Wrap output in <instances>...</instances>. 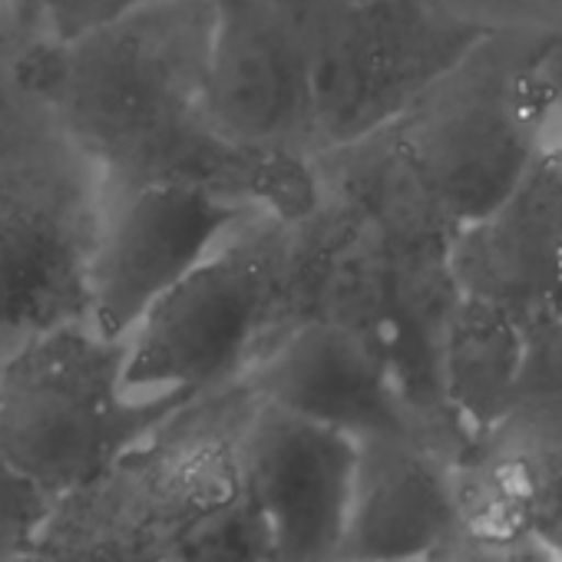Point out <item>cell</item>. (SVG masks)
Listing matches in <instances>:
<instances>
[{
    "mask_svg": "<svg viewBox=\"0 0 562 562\" xmlns=\"http://www.w3.org/2000/svg\"><path fill=\"white\" fill-rule=\"evenodd\" d=\"M212 0L143 4L54 44H27L21 100L97 172L100 189L186 182L299 218L322 199L305 159L228 143L205 113Z\"/></svg>",
    "mask_w": 562,
    "mask_h": 562,
    "instance_id": "1",
    "label": "cell"
},
{
    "mask_svg": "<svg viewBox=\"0 0 562 562\" xmlns=\"http://www.w3.org/2000/svg\"><path fill=\"white\" fill-rule=\"evenodd\" d=\"M516 397H552L562 401V315L526 331L522 364L516 378Z\"/></svg>",
    "mask_w": 562,
    "mask_h": 562,
    "instance_id": "19",
    "label": "cell"
},
{
    "mask_svg": "<svg viewBox=\"0 0 562 562\" xmlns=\"http://www.w3.org/2000/svg\"><path fill=\"white\" fill-rule=\"evenodd\" d=\"M457 292L526 331L562 315V146H542L516 186L447 248Z\"/></svg>",
    "mask_w": 562,
    "mask_h": 562,
    "instance_id": "12",
    "label": "cell"
},
{
    "mask_svg": "<svg viewBox=\"0 0 562 562\" xmlns=\"http://www.w3.org/2000/svg\"><path fill=\"white\" fill-rule=\"evenodd\" d=\"M539 27L490 34L394 123L315 162L328 192L411 245L450 238L526 172L552 113L539 77Z\"/></svg>",
    "mask_w": 562,
    "mask_h": 562,
    "instance_id": "2",
    "label": "cell"
},
{
    "mask_svg": "<svg viewBox=\"0 0 562 562\" xmlns=\"http://www.w3.org/2000/svg\"><path fill=\"white\" fill-rule=\"evenodd\" d=\"M490 27L443 0H308L312 162L394 123Z\"/></svg>",
    "mask_w": 562,
    "mask_h": 562,
    "instance_id": "5",
    "label": "cell"
},
{
    "mask_svg": "<svg viewBox=\"0 0 562 562\" xmlns=\"http://www.w3.org/2000/svg\"><path fill=\"white\" fill-rule=\"evenodd\" d=\"M255 394L241 384L192 397L103 480L57 503L50 526L130 542H176L241 499V430Z\"/></svg>",
    "mask_w": 562,
    "mask_h": 562,
    "instance_id": "6",
    "label": "cell"
},
{
    "mask_svg": "<svg viewBox=\"0 0 562 562\" xmlns=\"http://www.w3.org/2000/svg\"><path fill=\"white\" fill-rule=\"evenodd\" d=\"M424 437L358 440L341 562H420L463 526L457 470Z\"/></svg>",
    "mask_w": 562,
    "mask_h": 562,
    "instance_id": "14",
    "label": "cell"
},
{
    "mask_svg": "<svg viewBox=\"0 0 562 562\" xmlns=\"http://www.w3.org/2000/svg\"><path fill=\"white\" fill-rule=\"evenodd\" d=\"M526 328L506 312L460 295L443 331V397L467 437L490 427L509 404L522 364Z\"/></svg>",
    "mask_w": 562,
    "mask_h": 562,
    "instance_id": "15",
    "label": "cell"
},
{
    "mask_svg": "<svg viewBox=\"0 0 562 562\" xmlns=\"http://www.w3.org/2000/svg\"><path fill=\"white\" fill-rule=\"evenodd\" d=\"M31 136L0 139V351L87 318L97 172L47 123Z\"/></svg>",
    "mask_w": 562,
    "mask_h": 562,
    "instance_id": "7",
    "label": "cell"
},
{
    "mask_svg": "<svg viewBox=\"0 0 562 562\" xmlns=\"http://www.w3.org/2000/svg\"><path fill=\"white\" fill-rule=\"evenodd\" d=\"M542 47H539V77L549 97V106L562 113V18L555 24L539 27Z\"/></svg>",
    "mask_w": 562,
    "mask_h": 562,
    "instance_id": "20",
    "label": "cell"
},
{
    "mask_svg": "<svg viewBox=\"0 0 562 562\" xmlns=\"http://www.w3.org/2000/svg\"><path fill=\"white\" fill-rule=\"evenodd\" d=\"M299 218L258 212L222 238L126 335L136 394L202 397L238 384L285 328Z\"/></svg>",
    "mask_w": 562,
    "mask_h": 562,
    "instance_id": "4",
    "label": "cell"
},
{
    "mask_svg": "<svg viewBox=\"0 0 562 562\" xmlns=\"http://www.w3.org/2000/svg\"><path fill=\"white\" fill-rule=\"evenodd\" d=\"M358 440L255 397L241 430V503L265 562H335Z\"/></svg>",
    "mask_w": 562,
    "mask_h": 562,
    "instance_id": "10",
    "label": "cell"
},
{
    "mask_svg": "<svg viewBox=\"0 0 562 562\" xmlns=\"http://www.w3.org/2000/svg\"><path fill=\"white\" fill-rule=\"evenodd\" d=\"M57 503L0 460V562H18L44 536Z\"/></svg>",
    "mask_w": 562,
    "mask_h": 562,
    "instance_id": "17",
    "label": "cell"
},
{
    "mask_svg": "<svg viewBox=\"0 0 562 562\" xmlns=\"http://www.w3.org/2000/svg\"><path fill=\"white\" fill-rule=\"evenodd\" d=\"M126 341L87 318L0 351V460L54 503L103 480L192 397L136 394L123 381Z\"/></svg>",
    "mask_w": 562,
    "mask_h": 562,
    "instance_id": "3",
    "label": "cell"
},
{
    "mask_svg": "<svg viewBox=\"0 0 562 562\" xmlns=\"http://www.w3.org/2000/svg\"><path fill=\"white\" fill-rule=\"evenodd\" d=\"M143 0H0L18 31L31 44H54L77 37Z\"/></svg>",
    "mask_w": 562,
    "mask_h": 562,
    "instance_id": "16",
    "label": "cell"
},
{
    "mask_svg": "<svg viewBox=\"0 0 562 562\" xmlns=\"http://www.w3.org/2000/svg\"><path fill=\"white\" fill-rule=\"evenodd\" d=\"M251 202L186 182L100 189L87 268V322L116 341L251 215Z\"/></svg>",
    "mask_w": 562,
    "mask_h": 562,
    "instance_id": "8",
    "label": "cell"
},
{
    "mask_svg": "<svg viewBox=\"0 0 562 562\" xmlns=\"http://www.w3.org/2000/svg\"><path fill=\"white\" fill-rule=\"evenodd\" d=\"M335 562H341V559H335ZM420 562H424V559H420Z\"/></svg>",
    "mask_w": 562,
    "mask_h": 562,
    "instance_id": "21",
    "label": "cell"
},
{
    "mask_svg": "<svg viewBox=\"0 0 562 562\" xmlns=\"http://www.w3.org/2000/svg\"><path fill=\"white\" fill-rule=\"evenodd\" d=\"M205 113L248 153L312 162L308 0H212Z\"/></svg>",
    "mask_w": 562,
    "mask_h": 562,
    "instance_id": "9",
    "label": "cell"
},
{
    "mask_svg": "<svg viewBox=\"0 0 562 562\" xmlns=\"http://www.w3.org/2000/svg\"><path fill=\"white\" fill-rule=\"evenodd\" d=\"M463 522L529 539L562 559V401L516 397L457 460Z\"/></svg>",
    "mask_w": 562,
    "mask_h": 562,
    "instance_id": "13",
    "label": "cell"
},
{
    "mask_svg": "<svg viewBox=\"0 0 562 562\" xmlns=\"http://www.w3.org/2000/svg\"><path fill=\"white\" fill-rule=\"evenodd\" d=\"M238 384L265 404L355 440L407 434L434 443L384 355L358 331L328 318H302L281 328L251 358Z\"/></svg>",
    "mask_w": 562,
    "mask_h": 562,
    "instance_id": "11",
    "label": "cell"
},
{
    "mask_svg": "<svg viewBox=\"0 0 562 562\" xmlns=\"http://www.w3.org/2000/svg\"><path fill=\"white\" fill-rule=\"evenodd\" d=\"M424 562H562V559L529 539L496 536L463 522Z\"/></svg>",
    "mask_w": 562,
    "mask_h": 562,
    "instance_id": "18",
    "label": "cell"
}]
</instances>
